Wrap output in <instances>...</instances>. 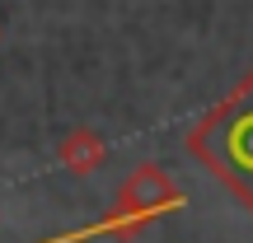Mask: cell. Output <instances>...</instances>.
<instances>
[{
	"mask_svg": "<svg viewBox=\"0 0 253 243\" xmlns=\"http://www.w3.org/2000/svg\"><path fill=\"white\" fill-rule=\"evenodd\" d=\"M197 145L239 192L253 197V84L202 126Z\"/></svg>",
	"mask_w": 253,
	"mask_h": 243,
	"instance_id": "cell-1",
	"label": "cell"
}]
</instances>
